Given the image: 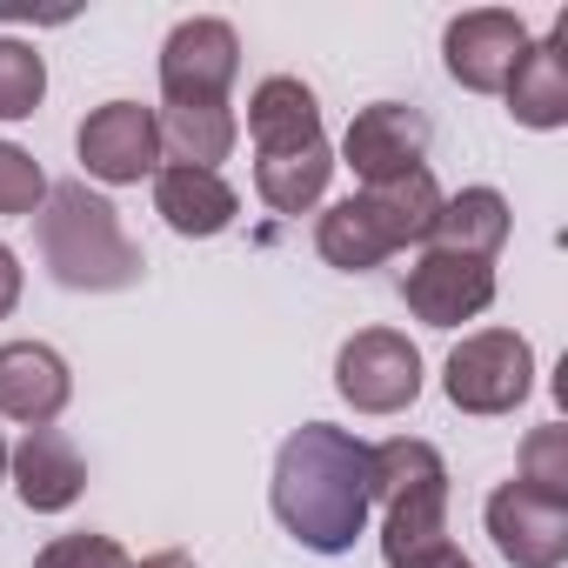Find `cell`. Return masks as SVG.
<instances>
[{
    "instance_id": "1",
    "label": "cell",
    "mask_w": 568,
    "mask_h": 568,
    "mask_svg": "<svg viewBox=\"0 0 568 568\" xmlns=\"http://www.w3.org/2000/svg\"><path fill=\"white\" fill-rule=\"evenodd\" d=\"M368 442L348 428L308 422L274 455V521L315 555H348L368 528Z\"/></svg>"
},
{
    "instance_id": "2",
    "label": "cell",
    "mask_w": 568,
    "mask_h": 568,
    "mask_svg": "<svg viewBox=\"0 0 568 568\" xmlns=\"http://www.w3.org/2000/svg\"><path fill=\"white\" fill-rule=\"evenodd\" d=\"M41 261L74 295H114L141 281V247L128 241L108 194L88 181H48L41 201Z\"/></svg>"
},
{
    "instance_id": "3",
    "label": "cell",
    "mask_w": 568,
    "mask_h": 568,
    "mask_svg": "<svg viewBox=\"0 0 568 568\" xmlns=\"http://www.w3.org/2000/svg\"><path fill=\"white\" fill-rule=\"evenodd\" d=\"M442 388L462 415H508L535 388V348L515 328H481V335L455 342V355L442 368Z\"/></svg>"
},
{
    "instance_id": "4",
    "label": "cell",
    "mask_w": 568,
    "mask_h": 568,
    "mask_svg": "<svg viewBox=\"0 0 568 568\" xmlns=\"http://www.w3.org/2000/svg\"><path fill=\"white\" fill-rule=\"evenodd\" d=\"M335 388L355 415H402L422 395V348L395 328H362L335 355Z\"/></svg>"
},
{
    "instance_id": "5",
    "label": "cell",
    "mask_w": 568,
    "mask_h": 568,
    "mask_svg": "<svg viewBox=\"0 0 568 568\" xmlns=\"http://www.w3.org/2000/svg\"><path fill=\"white\" fill-rule=\"evenodd\" d=\"M241 74V34L214 14H194L161 48V94L168 108H221Z\"/></svg>"
},
{
    "instance_id": "6",
    "label": "cell",
    "mask_w": 568,
    "mask_h": 568,
    "mask_svg": "<svg viewBox=\"0 0 568 568\" xmlns=\"http://www.w3.org/2000/svg\"><path fill=\"white\" fill-rule=\"evenodd\" d=\"M74 154H81V168H88L94 181L134 187V181H148V174L161 168V121H154V108H141V101H108V108H94V114L81 121Z\"/></svg>"
},
{
    "instance_id": "7",
    "label": "cell",
    "mask_w": 568,
    "mask_h": 568,
    "mask_svg": "<svg viewBox=\"0 0 568 568\" xmlns=\"http://www.w3.org/2000/svg\"><path fill=\"white\" fill-rule=\"evenodd\" d=\"M521 54H528V28H521V14H508V8L455 14L448 34H442V61H448V74H455L468 94H501L508 74L521 68Z\"/></svg>"
},
{
    "instance_id": "8",
    "label": "cell",
    "mask_w": 568,
    "mask_h": 568,
    "mask_svg": "<svg viewBox=\"0 0 568 568\" xmlns=\"http://www.w3.org/2000/svg\"><path fill=\"white\" fill-rule=\"evenodd\" d=\"M342 161L362 174V187H382L395 174H415L428 161V114L408 101H375L348 121L342 134Z\"/></svg>"
},
{
    "instance_id": "9",
    "label": "cell",
    "mask_w": 568,
    "mask_h": 568,
    "mask_svg": "<svg viewBox=\"0 0 568 568\" xmlns=\"http://www.w3.org/2000/svg\"><path fill=\"white\" fill-rule=\"evenodd\" d=\"M402 302H408V315L428 322V328H462V322H475V315L495 302V267H488V261H468V254L428 247V254L402 274Z\"/></svg>"
},
{
    "instance_id": "10",
    "label": "cell",
    "mask_w": 568,
    "mask_h": 568,
    "mask_svg": "<svg viewBox=\"0 0 568 568\" xmlns=\"http://www.w3.org/2000/svg\"><path fill=\"white\" fill-rule=\"evenodd\" d=\"M488 535L508 568H561L568 561V501H548L521 481L488 495Z\"/></svg>"
},
{
    "instance_id": "11",
    "label": "cell",
    "mask_w": 568,
    "mask_h": 568,
    "mask_svg": "<svg viewBox=\"0 0 568 568\" xmlns=\"http://www.w3.org/2000/svg\"><path fill=\"white\" fill-rule=\"evenodd\" d=\"M8 475H14V488L34 515H61L88 488V462L61 428H28L21 448H8Z\"/></svg>"
},
{
    "instance_id": "12",
    "label": "cell",
    "mask_w": 568,
    "mask_h": 568,
    "mask_svg": "<svg viewBox=\"0 0 568 568\" xmlns=\"http://www.w3.org/2000/svg\"><path fill=\"white\" fill-rule=\"evenodd\" d=\"M68 395H74V375L48 342H8L0 348V415L8 422L48 428L68 408Z\"/></svg>"
},
{
    "instance_id": "13",
    "label": "cell",
    "mask_w": 568,
    "mask_h": 568,
    "mask_svg": "<svg viewBox=\"0 0 568 568\" xmlns=\"http://www.w3.org/2000/svg\"><path fill=\"white\" fill-rule=\"evenodd\" d=\"M154 214L187 234V241H207V234H227L234 214H241V194L221 181V168H154Z\"/></svg>"
},
{
    "instance_id": "14",
    "label": "cell",
    "mask_w": 568,
    "mask_h": 568,
    "mask_svg": "<svg viewBox=\"0 0 568 568\" xmlns=\"http://www.w3.org/2000/svg\"><path fill=\"white\" fill-rule=\"evenodd\" d=\"M247 134H254V154H295L308 141H328L315 88L302 74H267L247 94Z\"/></svg>"
},
{
    "instance_id": "15",
    "label": "cell",
    "mask_w": 568,
    "mask_h": 568,
    "mask_svg": "<svg viewBox=\"0 0 568 568\" xmlns=\"http://www.w3.org/2000/svg\"><path fill=\"white\" fill-rule=\"evenodd\" d=\"M508 114L521 128H568V21L548 34V41H528L521 68L508 74Z\"/></svg>"
},
{
    "instance_id": "16",
    "label": "cell",
    "mask_w": 568,
    "mask_h": 568,
    "mask_svg": "<svg viewBox=\"0 0 568 568\" xmlns=\"http://www.w3.org/2000/svg\"><path fill=\"white\" fill-rule=\"evenodd\" d=\"M501 241H508V201H501L495 187L442 194V214H435L428 247H442V254H468V261H495Z\"/></svg>"
},
{
    "instance_id": "17",
    "label": "cell",
    "mask_w": 568,
    "mask_h": 568,
    "mask_svg": "<svg viewBox=\"0 0 568 568\" xmlns=\"http://www.w3.org/2000/svg\"><path fill=\"white\" fill-rule=\"evenodd\" d=\"M448 548V481L415 488L402 501H382V555L388 568H415Z\"/></svg>"
},
{
    "instance_id": "18",
    "label": "cell",
    "mask_w": 568,
    "mask_h": 568,
    "mask_svg": "<svg viewBox=\"0 0 568 568\" xmlns=\"http://www.w3.org/2000/svg\"><path fill=\"white\" fill-rule=\"evenodd\" d=\"M362 207L375 214V227H382L388 247L402 254V247H422V241L435 234L442 187H435L428 168H415V174H395V181H382V187H362Z\"/></svg>"
},
{
    "instance_id": "19",
    "label": "cell",
    "mask_w": 568,
    "mask_h": 568,
    "mask_svg": "<svg viewBox=\"0 0 568 568\" xmlns=\"http://www.w3.org/2000/svg\"><path fill=\"white\" fill-rule=\"evenodd\" d=\"M328 174H335V148L328 141H308L295 154H254V187L274 214H308L322 194H328Z\"/></svg>"
},
{
    "instance_id": "20",
    "label": "cell",
    "mask_w": 568,
    "mask_h": 568,
    "mask_svg": "<svg viewBox=\"0 0 568 568\" xmlns=\"http://www.w3.org/2000/svg\"><path fill=\"white\" fill-rule=\"evenodd\" d=\"M154 121H161V154L174 168H214L234 154V134H241L227 101L221 108H161Z\"/></svg>"
},
{
    "instance_id": "21",
    "label": "cell",
    "mask_w": 568,
    "mask_h": 568,
    "mask_svg": "<svg viewBox=\"0 0 568 568\" xmlns=\"http://www.w3.org/2000/svg\"><path fill=\"white\" fill-rule=\"evenodd\" d=\"M315 247H322V261L328 267H342V274H368V267H382L395 247H388V234L375 227V214L362 207V194H348V201H335L322 221H315Z\"/></svg>"
},
{
    "instance_id": "22",
    "label": "cell",
    "mask_w": 568,
    "mask_h": 568,
    "mask_svg": "<svg viewBox=\"0 0 568 568\" xmlns=\"http://www.w3.org/2000/svg\"><path fill=\"white\" fill-rule=\"evenodd\" d=\"M435 481H448V462H442L435 442L395 435V442H375V448H368V495H375V501H402V495L435 488Z\"/></svg>"
},
{
    "instance_id": "23",
    "label": "cell",
    "mask_w": 568,
    "mask_h": 568,
    "mask_svg": "<svg viewBox=\"0 0 568 568\" xmlns=\"http://www.w3.org/2000/svg\"><path fill=\"white\" fill-rule=\"evenodd\" d=\"M515 481L535 488V495H548V501H568V428H561V422L528 428V442H521V475H515Z\"/></svg>"
},
{
    "instance_id": "24",
    "label": "cell",
    "mask_w": 568,
    "mask_h": 568,
    "mask_svg": "<svg viewBox=\"0 0 568 568\" xmlns=\"http://www.w3.org/2000/svg\"><path fill=\"white\" fill-rule=\"evenodd\" d=\"M48 94V61L28 41H0V121H28Z\"/></svg>"
},
{
    "instance_id": "25",
    "label": "cell",
    "mask_w": 568,
    "mask_h": 568,
    "mask_svg": "<svg viewBox=\"0 0 568 568\" xmlns=\"http://www.w3.org/2000/svg\"><path fill=\"white\" fill-rule=\"evenodd\" d=\"M41 201H48L41 161L28 148H14V141H0V214L21 221V214H41Z\"/></svg>"
},
{
    "instance_id": "26",
    "label": "cell",
    "mask_w": 568,
    "mask_h": 568,
    "mask_svg": "<svg viewBox=\"0 0 568 568\" xmlns=\"http://www.w3.org/2000/svg\"><path fill=\"white\" fill-rule=\"evenodd\" d=\"M34 568H134V561L114 535H54L34 555Z\"/></svg>"
},
{
    "instance_id": "27",
    "label": "cell",
    "mask_w": 568,
    "mask_h": 568,
    "mask_svg": "<svg viewBox=\"0 0 568 568\" xmlns=\"http://www.w3.org/2000/svg\"><path fill=\"white\" fill-rule=\"evenodd\" d=\"M14 302H21V254L0 241V322L14 315Z\"/></svg>"
},
{
    "instance_id": "28",
    "label": "cell",
    "mask_w": 568,
    "mask_h": 568,
    "mask_svg": "<svg viewBox=\"0 0 568 568\" xmlns=\"http://www.w3.org/2000/svg\"><path fill=\"white\" fill-rule=\"evenodd\" d=\"M134 568H194V555H181V548H161V555H148V561H134Z\"/></svg>"
},
{
    "instance_id": "29",
    "label": "cell",
    "mask_w": 568,
    "mask_h": 568,
    "mask_svg": "<svg viewBox=\"0 0 568 568\" xmlns=\"http://www.w3.org/2000/svg\"><path fill=\"white\" fill-rule=\"evenodd\" d=\"M415 568H475V561H468V555H462V548H455V541H448V548H442V555H428V561H415Z\"/></svg>"
},
{
    "instance_id": "30",
    "label": "cell",
    "mask_w": 568,
    "mask_h": 568,
    "mask_svg": "<svg viewBox=\"0 0 568 568\" xmlns=\"http://www.w3.org/2000/svg\"><path fill=\"white\" fill-rule=\"evenodd\" d=\"M0 481H8V435H0Z\"/></svg>"
}]
</instances>
